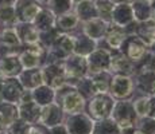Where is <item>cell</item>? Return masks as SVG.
Returning a JSON list of instances; mask_svg holds the SVG:
<instances>
[{
    "label": "cell",
    "instance_id": "30bf717a",
    "mask_svg": "<svg viewBox=\"0 0 155 134\" xmlns=\"http://www.w3.org/2000/svg\"><path fill=\"white\" fill-rule=\"evenodd\" d=\"M77 16L78 19L82 20H89L92 17H99L96 12V7H94V2L92 0H84V2L77 4Z\"/></svg>",
    "mask_w": 155,
    "mask_h": 134
},
{
    "label": "cell",
    "instance_id": "8992f818",
    "mask_svg": "<svg viewBox=\"0 0 155 134\" xmlns=\"http://www.w3.org/2000/svg\"><path fill=\"white\" fill-rule=\"evenodd\" d=\"M138 35L144 44H154L155 43V22L147 19L142 22L138 27Z\"/></svg>",
    "mask_w": 155,
    "mask_h": 134
},
{
    "label": "cell",
    "instance_id": "e0dca14e",
    "mask_svg": "<svg viewBox=\"0 0 155 134\" xmlns=\"http://www.w3.org/2000/svg\"><path fill=\"white\" fill-rule=\"evenodd\" d=\"M112 68L115 71H131V63L124 55H117L112 59Z\"/></svg>",
    "mask_w": 155,
    "mask_h": 134
},
{
    "label": "cell",
    "instance_id": "2e32d148",
    "mask_svg": "<svg viewBox=\"0 0 155 134\" xmlns=\"http://www.w3.org/2000/svg\"><path fill=\"white\" fill-rule=\"evenodd\" d=\"M71 4L73 2L71 0H49L47 2V7L51 8V12L54 14H66V12H70V8H71Z\"/></svg>",
    "mask_w": 155,
    "mask_h": 134
},
{
    "label": "cell",
    "instance_id": "cb8c5ba5",
    "mask_svg": "<svg viewBox=\"0 0 155 134\" xmlns=\"http://www.w3.org/2000/svg\"><path fill=\"white\" fill-rule=\"evenodd\" d=\"M142 2H144V3H148V4H151V3H153L154 0H142Z\"/></svg>",
    "mask_w": 155,
    "mask_h": 134
},
{
    "label": "cell",
    "instance_id": "6da1fadb",
    "mask_svg": "<svg viewBox=\"0 0 155 134\" xmlns=\"http://www.w3.org/2000/svg\"><path fill=\"white\" fill-rule=\"evenodd\" d=\"M18 23H34L42 7L37 0H16L14 4Z\"/></svg>",
    "mask_w": 155,
    "mask_h": 134
},
{
    "label": "cell",
    "instance_id": "3957f363",
    "mask_svg": "<svg viewBox=\"0 0 155 134\" xmlns=\"http://www.w3.org/2000/svg\"><path fill=\"white\" fill-rule=\"evenodd\" d=\"M15 30L19 39L22 38V40H25L26 43L34 44L39 39V31L32 23H18V26H15Z\"/></svg>",
    "mask_w": 155,
    "mask_h": 134
},
{
    "label": "cell",
    "instance_id": "ba28073f",
    "mask_svg": "<svg viewBox=\"0 0 155 134\" xmlns=\"http://www.w3.org/2000/svg\"><path fill=\"white\" fill-rule=\"evenodd\" d=\"M112 103L107 98H94L91 102V113H93V115L96 118H103L107 117L111 111Z\"/></svg>",
    "mask_w": 155,
    "mask_h": 134
},
{
    "label": "cell",
    "instance_id": "ffe728a7",
    "mask_svg": "<svg viewBox=\"0 0 155 134\" xmlns=\"http://www.w3.org/2000/svg\"><path fill=\"white\" fill-rule=\"evenodd\" d=\"M147 114H150L151 117L155 120V99L154 101L148 99V113Z\"/></svg>",
    "mask_w": 155,
    "mask_h": 134
},
{
    "label": "cell",
    "instance_id": "7a4b0ae2",
    "mask_svg": "<svg viewBox=\"0 0 155 134\" xmlns=\"http://www.w3.org/2000/svg\"><path fill=\"white\" fill-rule=\"evenodd\" d=\"M132 20H134V14H132V7L130 4H117L113 7L112 22L115 24L123 27L127 26Z\"/></svg>",
    "mask_w": 155,
    "mask_h": 134
},
{
    "label": "cell",
    "instance_id": "52a82bcc",
    "mask_svg": "<svg viewBox=\"0 0 155 134\" xmlns=\"http://www.w3.org/2000/svg\"><path fill=\"white\" fill-rule=\"evenodd\" d=\"M34 26L37 27L38 31H47L51 30L55 26V16L51 11L49 10H41V12L37 15L34 20Z\"/></svg>",
    "mask_w": 155,
    "mask_h": 134
},
{
    "label": "cell",
    "instance_id": "7c38bea8",
    "mask_svg": "<svg viewBox=\"0 0 155 134\" xmlns=\"http://www.w3.org/2000/svg\"><path fill=\"white\" fill-rule=\"evenodd\" d=\"M151 4L148 3H144L142 0H135L134 4L131 5L132 7V14H134V19H139L140 22H144V20L150 19V15H151Z\"/></svg>",
    "mask_w": 155,
    "mask_h": 134
},
{
    "label": "cell",
    "instance_id": "ac0fdd59",
    "mask_svg": "<svg viewBox=\"0 0 155 134\" xmlns=\"http://www.w3.org/2000/svg\"><path fill=\"white\" fill-rule=\"evenodd\" d=\"M2 39L8 44H18L20 40L19 36H18V32H16V30H15V27H7L2 34Z\"/></svg>",
    "mask_w": 155,
    "mask_h": 134
},
{
    "label": "cell",
    "instance_id": "603a6c76",
    "mask_svg": "<svg viewBox=\"0 0 155 134\" xmlns=\"http://www.w3.org/2000/svg\"><path fill=\"white\" fill-rule=\"evenodd\" d=\"M37 2L39 3V4H41V3H45V4H47V2H49V0H37Z\"/></svg>",
    "mask_w": 155,
    "mask_h": 134
},
{
    "label": "cell",
    "instance_id": "5bb4252c",
    "mask_svg": "<svg viewBox=\"0 0 155 134\" xmlns=\"http://www.w3.org/2000/svg\"><path fill=\"white\" fill-rule=\"evenodd\" d=\"M78 23V16L73 12H66V14H62L59 15L58 17H55V24L59 30H71L77 26Z\"/></svg>",
    "mask_w": 155,
    "mask_h": 134
},
{
    "label": "cell",
    "instance_id": "44dd1931",
    "mask_svg": "<svg viewBox=\"0 0 155 134\" xmlns=\"http://www.w3.org/2000/svg\"><path fill=\"white\" fill-rule=\"evenodd\" d=\"M16 0H0V7H8V5H14Z\"/></svg>",
    "mask_w": 155,
    "mask_h": 134
},
{
    "label": "cell",
    "instance_id": "8fae6325",
    "mask_svg": "<svg viewBox=\"0 0 155 134\" xmlns=\"http://www.w3.org/2000/svg\"><path fill=\"white\" fill-rule=\"evenodd\" d=\"M127 47H128L127 54L132 61H139V59H142V56L144 55V52H146V48H144L146 44L143 43L139 38H134L132 40H130Z\"/></svg>",
    "mask_w": 155,
    "mask_h": 134
},
{
    "label": "cell",
    "instance_id": "277c9868",
    "mask_svg": "<svg viewBox=\"0 0 155 134\" xmlns=\"http://www.w3.org/2000/svg\"><path fill=\"white\" fill-rule=\"evenodd\" d=\"M107 31V23L100 17H92L85 22V32L91 39H100Z\"/></svg>",
    "mask_w": 155,
    "mask_h": 134
},
{
    "label": "cell",
    "instance_id": "4fadbf2b",
    "mask_svg": "<svg viewBox=\"0 0 155 134\" xmlns=\"http://www.w3.org/2000/svg\"><path fill=\"white\" fill-rule=\"evenodd\" d=\"M82 105H84V102H82L81 95H80L78 93H76V91H71L70 94H68L66 97H65L64 107H65L66 111L77 113L82 109Z\"/></svg>",
    "mask_w": 155,
    "mask_h": 134
},
{
    "label": "cell",
    "instance_id": "9a60e30c",
    "mask_svg": "<svg viewBox=\"0 0 155 134\" xmlns=\"http://www.w3.org/2000/svg\"><path fill=\"white\" fill-rule=\"evenodd\" d=\"M131 91V82L128 78L124 76H116L112 82V93L116 97H124L130 94Z\"/></svg>",
    "mask_w": 155,
    "mask_h": 134
},
{
    "label": "cell",
    "instance_id": "7402d4cb",
    "mask_svg": "<svg viewBox=\"0 0 155 134\" xmlns=\"http://www.w3.org/2000/svg\"><path fill=\"white\" fill-rule=\"evenodd\" d=\"M111 2L115 5H117V4H130V3H132L134 0H111Z\"/></svg>",
    "mask_w": 155,
    "mask_h": 134
},
{
    "label": "cell",
    "instance_id": "d6986e66",
    "mask_svg": "<svg viewBox=\"0 0 155 134\" xmlns=\"http://www.w3.org/2000/svg\"><path fill=\"white\" fill-rule=\"evenodd\" d=\"M135 110L139 115H147L148 113V99H139L135 102Z\"/></svg>",
    "mask_w": 155,
    "mask_h": 134
},
{
    "label": "cell",
    "instance_id": "5b68a950",
    "mask_svg": "<svg viewBox=\"0 0 155 134\" xmlns=\"http://www.w3.org/2000/svg\"><path fill=\"white\" fill-rule=\"evenodd\" d=\"M107 42L112 48H119L121 44L126 40V31H124V27H120L117 24H113L107 28Z\"/></svg>",
    "mask_w": 155,
    "mask_h": 134
},
{
    "label": "cell",
    "instance_id": "d4e9b609",
    "mask_svg": "<svg viewBox=\"0 0 155 134\" xmlns=\"http://www.w3.org/2000/svg\"><path fill=\"white\" fill-rule=\"evenodd\" d=\"M71 2H73V3H77V4H78V3H81V2H84V0H71Z\"/></svg>",
    "mask_w": 155,
    "mask_h": 134
},
{
    "label": "cell",
    "instance_id": "9c48e42d",
    "mask_svg": "<svg viewBox=\"0 0 155 134\" xmlns=\"http://www.w3.org/2000/svg\"><path fill=\"white\" fill-rule=\"evenodd\" d=\"M94 7H96L97 16L105 23L112 22V11L115 4L111 0H96L94 2Z\"/></svg>",
    "mask_w": 155,
    "mask_h": 134
}]
</instances>
